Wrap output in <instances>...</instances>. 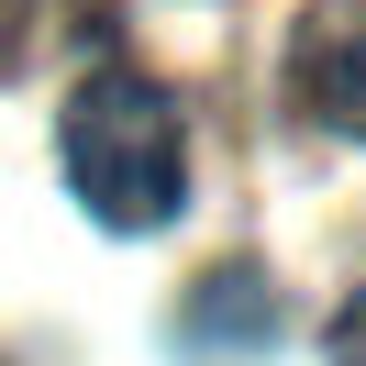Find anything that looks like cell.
<instances>
[{
	"instance_id": "1",
	"label": "cell",
	"mask_w": 366,
	"mask_h": 366,
	"mask_svg": "<svg viewBox=\"0 0 366 366\" xmlns=\"http://www.w3.org/2000/svg\"><path fill=\"white\" fill-rule=\"evenodd\" d=\"M56 144H67V189H78V211H89L100 233L178 222V200H189V122H178V100H167L144 67L78 78Z\"/></svg>"
},
{
	"instance_id": "2",
	"label": "cell",
	"mask_w": 366,
	"mask_h": 366,
	"mask_svg": "<svg viewBox=\"0 0 366 366\" xmlns=\"http://www.w3.org/2000/svg\"><path fill=\"white\" fill-rule=\"evenodd\" d=\"M289 100L322 134L366 144V0H311L289 23Z\"/></svg>"
},
{
	"instance_id": "3",
	"label": "cell",
	"mask_w": 366,
	"mask_h": 366,
	"mask_svg": "<svg viewBox=\"0 0 366 366\" xmlns=\"http://www.w3.org/2000/svg\"><path fill=\"white\" fill-rule=\"evenodd\" d=\"M267 333H277V277L255 267V255L200 267V289L178 300V344L189 355H255Z\"/></svg>"
},
{
	"instance_id": "4",
	"label": "cell",
	"mask_w": 366,
	"mask_h": 366,
	"mask_svg": "<svg viewBox=\"0 0 366 366\" xmlns=\"http://www.w3.org/2000/svg\"><path fill=\"white\" fill-rule=\"evenodd\" d=\"M322 366H366V289L333 311V344H322Z\"/></svg>"
},
{
	"instance_id": "5",
	"label": "cell",
	"mask_w": 366,
	"mask_h": 366,
	"mask_svg": "<svg viewBox=\"0 0 366 366\" xmlns=\"http://www.w3.org/2000/svg\"><path fill=\"white\" fill-rule=\"evenodd\" d=\"M23 11H34V0H0V56L23 45Z\"/></svg>"
}]
</instances>
